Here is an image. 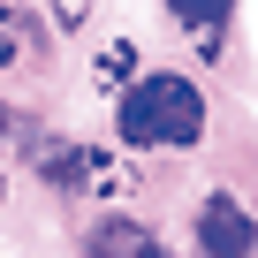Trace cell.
<instances>
[{
  "mask_svg": "<svg viewBox=\"0 0 258 258\" xmlns=\"http://www.w3.org/2000/svg\"><path fill=\"white\" fill-rule=\"evenodd\" d=\"M114 129H121V145H137V152H182L205 137V91L190 76H129L121 84V106H114Z\"/></svg>",
  "mask_w": 258,
  "mask_h": 258,
  "instance_id": "6da1fadb",
  "label": "cell"
},
{
  "mask_svg": "<svg viewBox=\"0 0 258 258\" xmlns=\"http://www.w3.org/2000/svg\"><path fill=\"white\" fill-rule=\"evenodd\" d=\"M38 167H46V182H69V190H84V198H129V167H121L114 152H99V145L61 137V145L38 152Z\"/></svg>",
  "mask_w": 258,
  "mask_h": 258,
  "instance_id": "7a4b0ae2",
  "label": "cell"
},
{
  "mask_svg": "<svg viewBox=\"0 0 258 258\" xmlns=\"http://www.w3.org/2000/svg\"><path fill=\"white\" fill-rule=\"evenodd\" d=\"M198 250H205V258H250V250H258V220L220 190V198L198 205Z\"/></svg>",
  "mask_w": 258,
  "mask_h": 258,
  "instance_id": "3957f363",
  "label": "cell"
},
{
  "mask_svg": "<svg viewBox=\"0 0 258 258\" xmlns=\"http://www.w3.org/2000/svg\"><path fill=\"white\" fill-rule=\"evenodd\" d=\"M84 250H91V258H175V250H167L152 228H137V220H99Z\"/></svg>",
  "mask_w": 258,
  "mask_h": 258,
  "instance_id": "277c9868",
  "label": "cell"
},
{
  "mask_svg": "<svg viewBox=\"0 0 258 258\" xmlns=\"http://www.w3.org/2000/svg\"><path fill=\"white\" fill-rule=\"evenodd\" d=\"M175 8V23L198 38V53H220V31H228V16H235V0H167Z\"/></svg>",
  "mask_w": 258,
  "mask_h": 258,
  "instance_id": "5b68a950",
  "label": "cell"
},
{
  "mask_svg": "<svg viewBox=\"0 0 258 258\" xmlns=\"http://www.w3.org/2000/svg\"><path fill=\"white\" fill-rule=\"evenodd\" d=\"M91 76H99V91H121L129 76H137V46H129V38H114V46H99V61H91Z\"/></svg>",
  "mask_w": 258,
  "mask_h": 258,
  "instance_id": "8992f818",
  "label": "cell"
},
{
  "mask_svg": "<svg viewBox=\"0 0 258 258\" xmlns=\"http://www.w3.org/2000/svg\"><path fill=\"white\" fill-rule=\"evenodd\" d=\"M16 61H23V16L8 8V0H0V76H8Z\"/></svg>",
  "mask_w": 258,
  "mask_h": 258,
  "instance_id": "52a82bcc",
  "label": "cell"
},
{
  "mask_svg": "<svg viewBox=\"0 0 258 258\" xmlns=\"http://www.w3.org/2000/svg\"><path fill=\"white\" fill-rule=\"evenodd\" d=\"M0 137H8V106H0Z\"/></svg>",
  "mask_w": 258,
  "mask_h": 258,
  "instance_id": "ba28073f",
  "label": "cell"
}]
</instances>
